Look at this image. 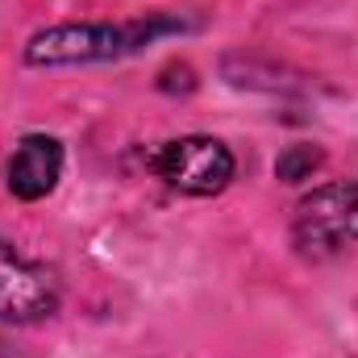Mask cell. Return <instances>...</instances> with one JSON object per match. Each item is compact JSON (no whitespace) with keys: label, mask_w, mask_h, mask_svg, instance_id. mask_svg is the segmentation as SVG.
I'll use <instances>...</instances> for the list:
<instances>
[{"label":"cell","mask_w":358,"mask_h":358,"mask_svg":"<svg viewBox=\"0 0 358 358\" xmlns=\"http://www.w3.org/2000/svg\"><path fill=\"white\" fill-rule=\"evenodd\" d=\"M63 179V142L50 134H25L8 159V192L17 200H42Z\"/></svg>","instance_id":"5"},{"label":"cell","mask_w":358,"mask_h":358,"mask_svg":"<svg viewBox=\"0 0 358 358\" xmlns=\"http://www.w3.org/2000/svg\"><path fill=\"white\" fill-rule=\"evenodd\" d=\"M146 163L171 192H183V196H217V192L229 187V179L238 171L234 150L221 138H208V134L171 138Z\"/></svg>","instance_id":"3"},{"label":"cell","mask_w":358,"mask_h":358,"mask_svg":"<svg viewBox=\"0 0 358 358\" xmlns=\"http://www.w3.org/2000/svg\"><path fill=\"white\" fill-rule=\"evenodd\" d=\"M292 246L304 259H329L346 246H358V179L325 183L296 204Z\"/></svg>","instance_id":"2"},{"label":"cell","mask_w":358,"mask_h":358,"mask_svg":"<svg viewBox=\"0 0 358 358\" xmlns=\"http://www.w3.org/2000/svg\"><path fill=\"white\" fill-rule=\"evenodd\" d=\"M183 21L167 13H150L142 21H67V25H50L42 34L29 38L25 46V63L29 67H76V63H108V59H125L138 55L142 46H150L163 34H179Z\"/></svg>","instance_id":"1"},{"label":"cell","mask_w":358,"mask_h":358,"mask_svg":"<svg viewBox=\"0 0 358 358\" xmlns=\"http://www.w3.org/2000/svg\"><path fill=\"white\" fill-rule=\"evenodd\" d=\"M321 163H325V155H321L317 146L300 142V146H287V150L279 155L275 176L283 179V183H304V179H313L317 171H321Z\"/></svg>","instance_id":"6"},{"label":"cell","mask_w":358,"mask_h":358,"mask_svg":"<svg viewBox=\"0 0 358 358\" xmlns=\"http://www.w3.org/2000/svg\"><path fill=\"white\" fill-rule=\"evenodd\" d=\"M63 304V292L55 283V275L25 259L17 246L0 242V321L8 325H38L46 317H55Z\"/></svg>","instance_id":"4"}]
</instances>
